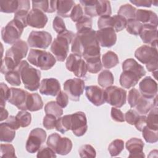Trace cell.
I'll list each match as a JSON object with an SVG mask.
<instances>
[{"label": "cell", "mask_w": 158, "mask_h": 158, "mask_svg": "<svg viewBox=\"0 0 158 158\" xmlns=\"http://www.w3.org/2000/svg\"><path fill=\"white\" fill-rule=\"evenodd\" d=\"M5 123L7 124L10 127L13 128L15 130H18L20 127V125L16 117L14 115H10L6 119Z\"/></svg>", "instance_id": "6125c7cd"}, {"label": "cell", "mask_w": 158, "mask_h": 158, "mask_svg": "<svg viewBox=\"0 0 158 158\" xmlns=\"http://www.w3.org/2000/svg\"><path fill=\"white\" fill-rule=\"evenodd\" d=\"M16 118L18 120L21 127H27L29 126L31 122V114L26 110H21L17 112Z\"/></svg>", "instance_id": "f6af8a7d"}, {"label": "cell", "mask_w": 158, "mask_h": 158, "mask_svg": "<svg viewBox=\"0 0 158 158\" xmlns=\"http://www.w3.org/2000/svg\"><path fill=\"white\" fill-rule=\"evenodd\" d=\"M44 112L46 114H50L59 118L63 114L62 108L56 102V101H49L44 106Z\"/></svg>", "instance_id": "8d00e7d4"}, {"label": "cell", "mask_w": 158, "mask_h": 158, "mask_svg": "<svg viewBox=\"0 0 158 158\" xmlns=\"http://www.w3.org/2000/svg\"><path fill=\"white\" fill-rule=\"evenodd\" d=\"M60 91V85L55 78H44L41 80L40 86V93L46 96H55Z\"/></svg>", "instance_id": "ac0fdd59"}, {"label": "cell", "mask_w": 158, "mask_h": 158, "mask_svg": "<svg viewBox=\"0 0 158 158\" xmlns=\"http://www.w3.org/2000/svg\"><path fill=\"white\" fill-rule=\"evenodd\" d=\"M146 116L145 115H140L137 119L136 122L135 123V126L136 128L139 131H141L144 127L146 125Z\"/></svg>", "instance_id": "be15d7a7"}, {"label": "cell", "mask_w": 158, "mask_h": 158, "mask_svg": "<svg viewBox=\"0 0 158 158\" xmlns=\"http://www.w3.org/2000/svg\"><path fill=\"white\" fill-rule=\"evenodd\" d=\"M43 107V102L41 96L37 93H30L27 101V109L30 112L41 110Z\"/></svg>", "instance_id": "4316f807"}, {"label": "cell", "mask_w": 158, "mask_h": 158, "mask_svg": "<svg viewBox=\"0 0 158 158\" xmlns=\"http://www.w3.org/2000/svg\"><path fill=\"white\" fill-rule=\"evenodd\" d=\"M104 98L106 102L117 107H122L127 100V91L122 88L116 86H110L104 89Z\"/></svg>", "instance_id": "ba28073f"}, {"label": "cell", "mask_w": 158, "mask_h": 158, "mask_svg": "<svg viewBox=\"0 0 158 158\" xmlns=\"http://www.w3.org/2000/svg\"><path fill=\"white\" fill-rule=\"evenodd\" d=\"M56 0L54 1H33L32 7L47 13L56 11Z\"/></svg>", "instance_id": "83f0119b"}, {"label": "cell", "mask_w": 158, "mask_h": 158, "mask_svg": "<svg viewBox=\"0 0 158 158\" xmlns=\"http://www.w3.org/2000/svg\"><path fill=\"white\" fill-rule=\"evenodd\" d=\"M46 132L41 128H36L33 129L26 142L25 148L27 152L30 153H35L37 152L41 145L44 143L46 138Z\"/></svg>", "instance_id": "7c38bea8"}, {"label": "cell", "mask_w": 158, "mask_h": 158, "mask_svg": "<svg viewBox=\"0 0 158 158\" xmlns=\"http://www.w3.org/2000/svg\"><path fill=\"white\" fill-rule=\"evenodd\" d=\"M87 130V119L85 112L78 111L71 114V130L73 135L78 137L82 136Z\"/></svg>", "instance_id": "5bb4252c"}, {"label": "cell", "mask_w": 158, "mask_h": 158, "mask_svg": "<svg viewBox=\"0 0 158 158\" xmlns=\"http://www.w3.org/2000/svg\"><path fill=\"white\" fill-rule=\"evenodd\" d=\"M85 85L84 80L80 78H70L64 82V89L71 101H79L80 96L83 93Z\"/></svg>", "instance_id": "30bf717a"}, {"label": "cell", "mask_w": 158, "mask_h": 158, "mask_svg": "<svg viewBox=\"0 0 158 158\" xmlns=\"http://www.w3.org/2000/svg\"><path fill=\"white\" fill-rule=\"evenodd\" d=\"M157 96L152 99L147 98L141 95L136 105L135 106V110L139 115H146L150 110L154 107L157 106Z\"/></svg>", "instance_id": "d4e9b609"}, {"label": "cell", "mask_w": 158, "mask_h": 158, "mask_svg": "<svg viewBox=\"0 0 158 158\" xmlns=\"http://www.w3.org/2000/svg\"><path fill=\"white\" fill-rule=\"evenodd\" d=\"M20 73L21 80L26 89L36 91L40 86L41 72L30 66L27 60H23L16 68Z\"/></svg>", "instance_id": "3957f363"}, {"label": "cell", "mask_w": 158, "mask_h": 158, "mask_svg": "<svg viewBox=\"0 0 158 158\" xmlns=\"http://www.w3.org/2000/svg\"><path fill=\"white\" fill-rule=\"evenodd\" d=\"M114 75L112 73L108 70H104L98 75V83L102 88H106L112 86L114 84Z\"/></svg>", "instance_id": "1f68e13d"}, {"label": "cell", "mask_w": 158, "mask_h": 158, "mask_svg": "<svg viewBox=\"0 0 158 158\" xmlns=\"http://www.w3.org/2000/svg\"><path fill=\"white\" fill-rule=\"evenodd\" d=\"M113 17L114 20V30L115 32H119L126 28L127 20L124 17L118 15H115Z\"/></svg>", "instance_id": "db71d44e"}, {"label": "cell", "mask_w": 158, "mask_h": 158, "mask_svg": "<svg viewBox=\"0 0 158 158\" xmlns=\"http://www.w3.org/2000/svg\"><path fill=\"white\" fill-rule=\"evenodd\" d=\"M29 62L43 70L51 69L56 62L55 57L49 52L31 49L27 58Z\"/></svg>", "instance_id": "5b68a950"}, {"label": "cell", "mask_w": 158, "mask_h": 158, "mask_svg": "<svg viewBox=\"0 0 158 158\" xmlns=\"http://www.w3.org/2000/svg\"><path fill=\"white\" fill-rule=\"evenodd\" d=\"M71 51L83 56L85 60L100 57L101 49L96 37V31L87 29L77 31L72 42Z\"/></svg>", "instance_id": "6da1fadb"}, {"label": "cell", "mask_w": 158, "mask_h": 158, "mask_svg": "<svg viewBox=\"0 0 158 158\" xmlns=\"http://www.w3.org/2000/svg\"><path fill=\"white\" fill-rule=\"evenodd\" d=\"M52 27L57 34H60L67 30L64 20L59 16H56L52 22Z\"/></svg>", "instance_id": "11a10c76"}, {"label": "cell", "mask_w": 158, "mask_h": 158, "mask_svg": "<svg viewBox=\"0 0 158 158\" xmlns=\"http://www.w3.org/2000/svg\"><path fill=\"white\" fill-rule=\"evenodd\" d=\"M83 10L81 4H75L70 13V18L73 22H78L83 18Z\"/></svg>", "instance_id": "f5cc1de1"}, {"label": "cell", "mask_w": 158, "mask_h": 158, "mask_svg": "<svg viewBox=\"0 0 158 158\" xmlns=\"http://www.w3.org/2000/svg\"><path fill=\"white\" fill-rule=\"evenodd\" d=\"M15 136V130L10 127L5 122L0 124V141L11 143Z\"/></svg>", "instance_id": "f546056e"}, {"label": "cell", "mask_w": 158, "mask_h": 158, "mask_svg": "<svg viewBox=\"0 0 158 158\" xmlns=\"http://www.w3.org/2000/svg\"><path fill=\"white\" fill-rule=\"evenodd\" d=\"M1 157H16L15 148L11 144H1Z\"/></svg>", "instance_id": "c3c4849f"}, {"label": "cell", "mask_w": 158, "mask_h": 158, "mask_svg": "<svg viewBox=\"0 0 158 158\" xmlns=\"http://www.w3.org/2000/svg\"><path fill=\"white\" fill-rule=\"evenodd\" d=\"M139 35L144 43L157 48V27L151 25H143Z\"/></svg>", "instance_id": "44dd1931"}, {"label": "cell", "mask_w": 158, "mask_h": 158, "mask_svg": "<svg viewBox=\"0 0 158 158\" xmlns=\"http://www.w3.org/2000/svg\"><path fill=\"white\" fill-rule=\"evenodd\" d=\"M122 70H131L139 76L143 77L146 75V70L143 65L138 63L136 60L132 58H129L126 59L122 63Z\"/></svg>", "instance_id": "f1b7e54d"}, {"label": "cell", "mask_w": 158, "mask_h": 158, "mask_svg": "<svg viewBox=\"0 0 158 158\" xmlns=\"http://www.w3.org/2000/svg\"><path fill=\"white\" fill-rule=\"evenodd\" d=\"M48 20L47 15L41 10L32 9L28 14V25L36 28H43Z\"/></svg>", "instance_id": "ffe728a7"}, {"label": "cell", "mask_w": 158, "mask_h": 158, "mask_svg": "<svg viewBox=\"0 0 158 158\" xmlns=\"http://www.w3.org/2000/svg\"><path fill=\"white\" fill-rule=\"evenodd\" d=\"M55 128L62 134L71 130V114L58 118L56 123Z\"/></svg>", "instance_id": "d6a6232c"}, {"label": "cell", "mask_w": 158, "mask_h": 158, "mask_svg": "<svg viewBox=\"0 0 158 158\" xmlns=\"http://www.w3.org/2000/svg\"><path fill=\"white\" fill-rule=\"evenodd\" d=\"M87 65V70L89 73H97L101 70L102 64L100 57H93L85 60Z\"/></svg>", "instance_id": "ab89813d"}, {"label": "cell", "mask_w": 158, "mask_h": 158, "mask_svg": "<svg viewBox=\"0 0 158 158\" xmlns=\"http://www.w3.org/2000/svg\"><path fill=\"white\" fill-rule=\"evenodd\" d=\"M102 65L105 69H110L115 67L119 63V60L115 52L109 51L102 56Z\"/></svg>", "instance_id": "4dcf8cb0"}, {"label": "cell", "mask_w": 158, "mask_h": 158, "mask_svg": "<svg viewBox=\"0 0 158 158\" xmlns=\"http://www.w3.org/2000/svg\"><path fill=\"white\" fill-rule=\"evenodd\" d=\"M57 118L50 114H46L43 118V127L47 130H52L55 128Z\"/></svg>", "instance_id": "6f0895ef"}, {"label": "cell", "mask_w": 158, "mask_h": 158, "mask_svg": "<svg viewBox=\"0 0 158 158\" xmlns=\"http://www.w3.org/2000/svg\"><path fill=\"white\" fill-rule=\"evenodd\" d=\"M46 144L56 154L62 156L68 154L73 146L72 142L69 138L62 137L57 133H52L48 136Z\"/></svg>", "instance_id": "52a82bcc"}, {"label": "cell", "mask_w": 158, "mask_h": 158, "mask_svg": "<svg viewBox=\"0 0 158 158\" xmlns=\"http://www.w3.org/2000/svg\"><path fill=\"white\" fill-rule=\"evenodd\" d=\"M141 96V94L139 91L135 88H133L129 91L128 95V102L131 108L135 107Z\"/></svg>", "instance_id": "816d5d0a"}, {"label": "cell", "mask_w": 158, "mask_h": 158, "mask_svg": "<svg viewBox=\"0 0 158 158\" xmlns=\"http://www.w3.org/2000/svg\"><path fill=\"white\" fill-rule=\"evenodd\" d=\"M29 93L21 88H10L8 102L22 110H27V101Z\"/></svg>", "instance_id": "9a60e30c"}, {"label": "cell", "mask_w": 158, "mask_h": 158, "mask_svg": "<svg viewBox=\"0 0 158 158\" xmlns=\"http://www.w3.org/2000/svg\"><path fill=\"white\" fill-rule=\"evenodd\" d=\"M139 89L143 96L152 99L157 94V83L152 77L148 76L139 82Z\"/></svg>", "instance_id": "e0dca14e"}, {"label": "cell", "mask_w": 158, "mask_h": 158, "mask_svg": "<svg viewBox=\"0 0 158 158\" xmlns=\"http://www.w3.org/2000/svg\"><path fill=\"white\" fill-rule=\"evenodd\" d=\"M24 25L19 21L13 19L2 28L1 38L3 41L8 44H13L20 40L23 29Z\"/></svg>", "instance_id": "8992f818"}, {"label": "cell", "mask_w": 158, "mask_h": 158, "mask_svg": "<svg viewBox=\"0 0 158 158\" xmlns=\"http://www.w3.org/2000/svg\"><path fill=\"white\" fill-rule=\"evenodd\" d=\"M65 67L67 69L73 73L78 78L85 77L86 75L87 65L81 56L77 54H70L66 59Z\"/></svg>", "instance_id": "9c48e42d"}, {"label": "cell", "mask_w": 158, "mask_h": 158, "mask_svg": "<svg viewBox=\"0 0 158 158\" xmlns=\"http://www.w3.org/2000/svg\"><path fill=\"white\" fill-rule=\"evenodd\" d=\"M142 135L146 142L148 143H156L158 141V130H154L149 128L146 125L144 127Z\"/></svg>", "instance_id": "ee69618b"}, {"label": "cell", "mask_w": 158, "mask_h": 158, "mask_svg": "<svg viewBox=\"0 0 158 158\" xmlns=\"http://www.w3.org/2000/svg\"><path fill=\"white\" fill-rule=\"evenodd\" d=\"M28 50V46L27 43L22 40H19L6 51L5 56L12 59L18 66L21 62L22 59L26 57Z\"/></svg>", "instance_id": "4fadbf2b"}, {"label": "cell", "mask_w": 158, "mask_h": 158, "mask_svg": "<svg viewBox=\"0 0 158 158\" xmlns=\"http://www.w3.org/2000/svg\"><path fill=\"white\" fill-rule=\"evenodd\" d=\"M143 26V25L136 19H131L127 20L126 29L130 34L137 36L139 35Z\"/></svg>", "instance_id": "7bdbcfd3"}, {"label": "cell", "mask_w": 158, "mask_h": 158, "mask_svg": "<svg viewBox=\"0 0 158 158\" xmlns=\"http://www.w3.org/2000/svg\"><path fill=\"white\" fill-rule=\"evenodd\" d=\"M19 6V1H1L0 11L4 13H15Z\"/></svg>", "instance_id": "74e56055"}, {"label": "cell", "mask_w": 158, "mask_h": 158, "mask_svg": "<svg viewBox=\"0 0 158 158\" xmlns=\"http://www.w3.org/2000/svg\"><path fill=\"white\" fill-rule=\"evenodd\" d=\"M124 149V142L120 139H116L112 141L108 147L109 152L112 157L119 155Z\"/></svg>", "instance_id": "60d3db41"}, {"label": "cell", "mask_w": 158, "mask_h": 158, "mask_svg": "<svg viewBox=\"0 0 158 158\" xmlns=\"http://www.w3.org/2000/svg\"><path fill=\"white\" fill-rule=\"evenodd\" d=\"M114 17L110 15L100 17L98 20V27L99 30L106 28H112L114 29Z\"/></svg>", "instance_id": "7dc6e473"}, {"label": "cell", "mask_w": 158, "mask_h": 158, "mask_svg": "<svg viewBox=\"0 0 158 158\" xmlns=\"http://www.w3.org/2000/svg\"><path fill=\"white\" fill-rule=\"evenodd\" d=\"M96 12L97 15L100 17L110 15L112 14V9L110 1L106 0L98 1Z\"/></svg>", "instance_id": "f35d334b"}, {"label": "cell", "mask_w": 158, "mask_h": 158, "mask_svg": "<svg viewBox=\"0 0 158 158\" xmlns=\"http://www.w3.org/2000/svg\"><path fill=\"white\" fill-rule=\"evenodd\" d=\"M135 19L143 25H151L155 27L158 25L157 14L151 10L136 9Z\"/></svg>", "instance_id": "603a6c76"}, {"label": "cell", "mask_w": 158, "mask_h": 158, "mask_svg": "<svg viewBox=\"0 0 158 158\" xmlns=\"http://www.w3.org/2000/svg\"><path fill=\"white\" fill-rule=\"evenodd\" d=\"M56 153L49 146H43L38 151L36 157L38 158L56 157Z\"/></svg>", "instance_id": "9f6ffc18"}, {"label": "cell", "mask_w": 158, "mask_h": 158, "mask_svg": "<svg viewBox=\"0 0 158 158\" xmlns=\"http://www.w3.org/2000/svg\"><path fill=\"white\" fill-rule=\"evenodd\" d=\"M135 57L142 64H146L150 72H155L158 69V52L156 48L149 45H143L135 52Z\"/></svg>", "instance_id": "277c9868"}, {"label": "cell", "mask_w": 158, "mask_h": 158, "mask_svg": "<svg viewBox=\"0 0 158 158\" xmlns=\"http://www.w3.org/2000/svg\"><path fill=\"white\" fill-rule=\"evenodd\" d=\"M141 78V76L131 70H124L120 75V85L124 88L130 89L135 86Z\"/></svg>", "instance_id": "cb8c5ba5"}, {"label": "cell", "mask_w": 158, "mask_h": 158, "mask_svg": "<svg viewBox=\"0 0 158 158\" xmlns=\"http://www.w3.org/2000/svg\"><path fill=\"white\" fill-rule=\"evenodd\" d=\"M144 143L140 138H132L125 143L127 150L130 152V157H144L143 152Z\"/></svg>", "instance_id": "7402d4cb"}, {"label": "cell", "mask_w": 158, "mask_h": 158, "mask_svg": "<svg viewBox=\"0 0 158 158\" xmlns=\"http://www.w3.org/2000/svg\"><path fill=\"white\" fill-rule=\"evenodd\" d=\"M75 36V34L69 30L57 35L52 41L50 48L56 60L64 62L66 59L69 51V44L72 43Z\"/></svg>", "instance_id": "7a4b0ae2"}, {"label": "cell", "mask_w": 158, "mask_h": 158, "mask_svg": "<svg viewBox=\"0 0 158 158\" xmlns=\"http://www.w3.org/2000/svg\"><path fill=\"white\" fill-rule=\"evenodd\" d=\"M75 5V2L72 0L69 1H56V12L59 17L63 18L70 17V13Z\"/></svg>", "instance_id": "484cf974"}, {"label": "cell", "mask_w": 158, "mask_h": 158, "mask_svg": "<svg viewBox=\"0 0 158 158\" xmlns=\"http://www.w3.org/2000/svg\"><path fill=\"white\" fill-rule=\"evenodd\" d=\"M112 119L117 122H123L125 121V117L122 110L117 107H112L111 108L110 113Z\"/></svg>", "instance_id": "91938a15"}, {"label": "cell", "mask_w": 158, "mask_h": 158, "mask_svg": "<svg viewBox=\"0 0 158 158\" xmlns=\"http://www.w3.org/2000/svg\"><path fill=\"white\" fill-rule=\"evenodd\" d=\"M146 126L152 130H158V111L157 106L153 107L146 118Z\"/></svg>", "instance_id": "e575fe53"}, {"label": "cell", "mask_w": 158, "mask_h": 158, "mask_svg": "<svg viewBox=\"0 0 158 158\" xmlns=\"http://www.w3.org/2000/svg\"><path fill=\"white\" fill-rule=\"evenodd\" d=\"M1 119L0 120L2 122L4 120H6L9 117V112L8 111L5 109V107H1Z\"/></svg>", "instance_id": "03108f58"}, {"label": "cell", "mask_w": 158, "mask_h": 158, "mask_svg": "<svg viewBox=\"0 0 158 158\" xmlns=\"http://www.w3.org/2000/svg\"><path fill=\"white\" fill-rule=\"evenodd\" d=\"M140 115L135 110L130 109L125 114V120L130 125H135Z\"/></svg>", "instance_id": "680465c9"}, {"label": "cell", "mask_w": 158, "mask_h": 158, "mask_svg": "<svg viewBox=\"0 0 158 158\" xmlns=\"http://www.w3.org/2000/svg\"><path fill=\"white\" fill-rule=\"evenodd\" d=\"M0 106L1 107H5L6 102L8 101L10 96V88H9L6 84L2 82L0 83Z\"/></svg>", "instance_id": "681fc988"}, {"label": "cell", "mask_w": 158, "mask_h": 158, "mask_svg": "<svg viewBox=\"0 0 158 158\" xmlns=\"http://www.w3.org/2000/svg\"><path fill=\"white\" fill-rule=\"evenodd\" d=\"M80 2L82 7L84 8L86 15L89 17H96V7L98 1L97 0H81Z\"/></svg>", "instance_id": "836d02e7"}, {"label": "cell", "mask_w": 158, "mask_h": 158, "mask_svg": "<svg viewBox=\"0 0 158 158\" xmlns=\"http://www.w3.org/2000/svg\"><path fill=\"white\" fill-rule=\"evenodd\" d=\"M5 80L12 86H20L21 84V76L19 70L15 69L5 74Z\"/></svg>", "instance_id": "b9f144b4"}, {"label": "cell", "mask_w": 158, "mask_h": 158, "mask_svg": "<svg viewBox=\"0 0 158 158\" xmlns=\"http://www.w3.org/2000/svg\"><path fill=\"white\" fill-rule=\"evenodd\" d=\"M78 153L80 157L82 158H94L96 156V150L90 144L82 145L78 150Z\"/></svg>", "instance_id": "bcb514c9"}, {"label": "cell", "mask_w": 158, "mask_h": 158, "mask_svg": "<svg viewBox=\"0 0 158 158\" xmlns=\"http://www.w3.org/2000/svg\"><path fill=\"white\" fill-rule=\"evenodd\" d=\"M96 37L99 44L103 48H110L115 44L117 35L112 28H106L96 31Z\"/></svg>", "instance_id": "2e32d148"}, {"label": "cell", "mask_w": 158, "mask_h": 158, "mask_svg": "<svg viewBox=\"0 0 158 158\" xmlns=\"http://www.w3.org/2000/svg\"><path fill=\"white\" fill-rule=\"evenodd\" d=\"M51 35L46 31H32L30 33L27 43L30 47L45 49L52 42Z\"/></svg>", "instance_id": "8fae6325"}, {"label": "cell", "mask_w": 158, "mask_h": 158, "mask_svg": "<svg viewBox=\"0 0 158 158\" xmlns=\"http://www.w3.org/2000/svg\"><path fill=\"white\" fill-rule=\"evenodd\" d=\"M56 102L62 107L65 108L69 104V96L65 91H60L56 97Z\"/></svg>", "instance_id": "94428289"}, {"label": "cell", "mask_w": 158, "mask_h": 158, "mask_svg": "<svg viewBox=\"0 0 158 158\" xmlns=\"http://www.w3.org/2000/svg\"><path fill=\"white\" fill-rule=\"evenodd\" d=\"M93 25L92 19L87 15H84L83 18L77 22L76 28L77 31H80L82 30L91 29Z\"/></svg>", "instance_id": "f907efd6"}, {"label": "cell", "mask_w": 158, "mask_h": 158, "mask_svg": "<svg viewBox=\"0 0 158 158\" xmlns=\"http://www.w3.org/2000/svg\"><path fill=\"white\" fill-rule=\"evenodd\" d=\"M85 94L88 101L96 106H100L106 102L104 90L98 86H87L85 88Z\"/></svg>", "instance_id": "d6986e66"}, {"label": "cell", "mask_w": 158, "mask_h": 158, "mask_svg": "<svg viewBox=\"0 0 158 158\" xmlns=\"http://www.w3.org/2000/svg\"><path fill=\"white\" fill-rule=\"evenodd\" d=\"M136 9L130 4H125L122 5L117 12V15L124 17L127 20L135 19Z\"/></svg>", "instance_id": "d590c367"}, {"label": "cell", "mask_w": 158, "mask_h": 158, "mask_svg": "<svg viewBox=\"0 0 158 158\" xmlns=\"http://www.w3.org/2000/svg\"><path fill=\"white\" fill-rule=\"evenodd\" d=\"M130 2L138 7H150L152 4V1L150 0H130Z\"/></svg>", "instance_id": "e7e4bbea"}]
</instances>
